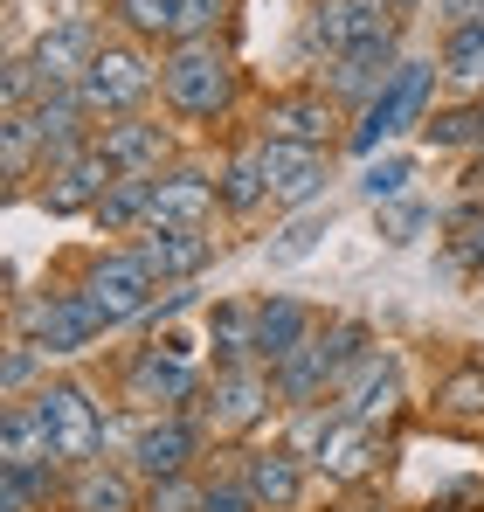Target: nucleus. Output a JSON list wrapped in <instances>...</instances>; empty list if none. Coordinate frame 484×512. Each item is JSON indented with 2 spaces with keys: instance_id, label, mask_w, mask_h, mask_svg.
Segmentation results:
<instances>
[{
  "instance_id": "21",
  "label": "nucleus",
  "mask_w": 484,
  "mask_h": 512,
  "mask_svg": "<svg viewBox=\"0 0 484 512\" xmlns=\"http://www.w3.org/2000/svg\"><path fill=\"white\" fill-rule=\"evenodd\" d=\"M242 485H249L256 512H298V506H305V492H312V464L291 457L284 443H249V457H242Z\"/></svg>"
},
{
  "instance_id": "31",
  "label": "nucleus",
  "mask_w": 484,
  "mask_h": 512,
  "mask_svg": "<svg viewBox=\"0 0 484 512\" xmlns=\"http://www.w3.org/2000/svg\"><path fill=\"white\" fill-rule=\"evenodd\" d=\"M63 464H28V471H0V512H56L63 506Z\"/></svg>"
},
{
  "instance_id": "24",
  "label": "nucleus",
  "mask_w": 484,
  "mask_h": 512,
  "mask_svg": "<svg viewBox=\"0 0 484 512\" xmlns=\"http://www.w3.org/2000/svg\"><path fill=\"white\" fill-rule=\"evenodd\" d=\"M325 319L305 305V298H291V291H270L263 298V326H256V367H284L298 346L319 333Z\"/></svg>"
},
{
  "instance_id": "15",
  "label": "nucleus",
  "mask_w": 484,
  "mask_h": 512,
  "mask_svg": "<svg viewBox=\"0 0 484 512\" xmlns=\"http://www.w3.org/2000/svg\"><path fill=\"white\" fill-rule=\"evenodd\" d=\"M339 416H353V423H367V429H402L408 416V367H402V353L395 346H381L346 388H339Z\"/></svg>"
},
{
  "instance_id": "27",
  "label": "nucleus",
  "mask_w": 484,
  "mask_h": 512,
  "mask_svg": "<svg viewBox=\"0 0 484 512\" xmlns=\"http://www.w3.org/2000/svg\"><path fill=\"white\" fill-rule=\"evenodd\" d=\"M215 194H222V215H256L270 208V180H263V160H256V139H242L236 153L215 167Z\"/></svg>"
},
{
  "instance_id": "40",
  "label": "nucleus",
  "mask_w": 484,
  "mask_h": 512,
  "mask_svg": "<svg viewBox=\"0 0 484 512\" xmlns=\"http://www.w3.org/2000/svg\"><path fill=\"white\" fill-rule=\"evenodd\" d=\"M436 28L457 35V28H484V0H436Z\"/></svg>"
},
{
  "instance_id": "5",
  "label": "nucleus",
  "mask_w": 484,
  "mask_h": 512,
  "mask_svg": "<svg viewBox=\"0 0 484 512\" xmlns=\"http://www.w3.org/2000/svg\"><path fill=\"white\" fill-rule=\"evenodd\" d=\"M395 28H408V21L388 0H312V7L298 14V63L325 70V63H339V56H353V49L395 35Z\"/></svg>"
},
{
  "instance_id": "30",
  "label": "nucleus",
  "mask_w": 484,
  "mask_h": 512,
  "mask_svg": "<svg viewBox=\"0 0 484 512\" xmlns=\"http://www.w3.org/2000/svg\"><path fill=\"white\" fill-rule=\"evenodd\" d=\"M111 28L146 42V49H173V28H180V0H104Z\"/></svg>"
},
{
  "instance_id": "14",
  "label": "nucleus",
  "mask_w": 484,
  "mask_h": 512,
  "mask_svg": "<svg viewBox=\"0 0 484 512\" xmlns=\"http://www.w3.org/2000/svg\"><path fill=\"white\" fill-rule=\"evenodd\" d=\"M408 63V49H402V28L395 35H381V42H367V49H353V56H339V63H325L312 84H325V97L346 111V118H360L381 90H388V77Z\"/></svg>"
},
{
  "instance_id": "10",
  "label": "nucleus",
  "mask_w": 484,
  "mask_h": 512,
  "mask_svg": "<svg viewBox=\"0 0 484 512\" xmlns=\"http://www.w3.org/2000/svg\"><path fill=\"white\" fill-rule=\"evenodd\" d=\"M201 388H208V367H180L153 346H132L125 367H118V402L132 416H180V409L201 402Z\"/></svg>"
},
{
  "instance_id": "42",
  "label": "nucleus",
  "mask_w": 484,
  "mask_h": 512,
  "mask_svg": "<svg viewBox=\"0 0 484 512\" xmlns=\"http://www.w3.org/2000/svg\"><path fill=\"white\" fill-rule=\"evenodd\" d=\"M422 512H457V506H450V499H429V506H422Z\"/></svg>"
},
{
  "instance_id": "1",
  "label": "nucleus",
  "mask_w": 484,
  "mask_h": 512,
  "mask_svg": "<svg viewBox=\"0 0 484 512\" xmlns=\"http://www.w3.org/2000/svg\"><path fill=\"white\" fill-rule=\"evenodd\" d=\"M242 97V63L229 42H173L160 49V104L180 125H215Z\"/></svg>"
},
{
  "instance_id": "23",
  "label": "nucleus",
  "mask_w": 484,
  "mask_h": 512,
  "mask_svg": "<svg viewBox=\"0 0 484 512\" xmlns=\"http://www.w3.org/2000/svg\"><path fill=\"white\" fill-rule=\"evenodd\" d=\"M63 512H146V485L132 478V464L118 457H97L63 478Z\"/></svg>"
},
{
  "instance_id": "36",
  "label": "nucleus",
  "mask_w": 484,
  "mask_h": 512,
  "mask_svg": "<svg viewBox=\"0 0 484 512\" xmlns=\"http://www.w3.org/2000/svg\"><path fill=\"white\" fill-rule=\"evenodd\" d=\"M42 381H49V353L28 340V333H7V353H0V395L21 402V395H35Z\"/></svg>"
},
{
  "instance_id": "37",
  "label": "nucleus",
  "mask_w": 484,
  "mask_h": 512,
  "mask_svg": "<svg viewBox=\"0 0 484 512\" xmlns=\"http://www.w3.org/2000/svg\"><path fill=\"white\" fill-rule=\"evenodd\" d=\"M374 215H381V243H388V250H408V243H422V236L443 222V215H436L422 194H408V201H395V208H374Z\"/></svg>"
},
{
  "instance_id": "18",
  "label": "nucleus",
  "mask_w": 484,
  "mask_h": 512,
  "mask_svg": "<svg viewBox=\"0 0 484 512\" xmlns=\"http://www.w3.org/2000/svg\"><path fill=\"white\" fill-rule=\"evenodd\" d=\"M256 160H263V180H270V201L298 215V208H319V194H325V180H332V160H339V153L256 139Z\"/></svg>"
},
{
  "instance_id": "4",
  "label": "nucleus",
  "mask_w": 484,
  "mask_h": 512,
  "mask_svg": "<svg viewBox=\"0 0 484 512\" xmlns=\"http://www.w3.org/2000/svg\"><path fill=\"white\" fill-rule=\"evenodd\" d=\"M70 291L104 319V333H118V326H139V319L153 312V298H160L166 284L139 263V250L125 243V250H90V256H83Z\"/></svg>"
},
{
  "instance_id": "41",
  "label": "nucleus",
  "mask_w": 484,
  "mask_h": 512,
  "mask_svg": "<svg viewBox=\"0 0 484 512\" xmlns=\"http://www.w3.org/2000/svg\"><path fill=\"white\" fill-rule=\"evenodd\" d=\"M388 7H395V14H402V21H408V14H415V7H422V0H388Z\"/></svg>"
},
{
  "instance_id": "17",
  "label": "nucleus",
  "mask_w": 484,
  "mask_h": 512,
  "mask_svg": "<svg viewBox=\"0 0 484 512\" xmlns=\"http://www.w3.org/2000/svg\"><path fill=\"white\" fill-rule=\"evenodd\" d=\"M97 153L118 167V180H153V173L173 167V125H160L153 111H139V118H111L104 132H97Z\"/></svg>"
},
{
  "instance_id": "44",
  "label": "nucleus",
  "mask_w": 484,
  "mask_h": 512,
  "mask_svg": "<svg viewBox=\"0 0 484 512\" xmlns=\"http://www.w3.org/2000/svg\"><path fill=\"white\" fill-rule=\"evenodd\" d=\"M56 512H63V506H56Z\"/></svg>"
},
{
  "instance_id": "13",
  "label": "nucleus",
  "mask_w": 484,
  "mask_h": 512,
  "mask_svg": "<svg viewBox=\"0 0 484 512\" xmlns=\"http://www.w3.org/2000/svg\"><path fill=\"white\" fill-rule=\"evenodd\" d=\"M388 464H395V436H388V429H367V423H353V416H339L332 436H325V450L312 457V478L339 485V492H360V485H374Z\"/></svg>"
},
{
  "instance_id": "20",
  "label": "nucleus",
  "mask_w": 484,
  "mask_h": 512,
  "mask_svg": "<svg viewBox=\"0 0 484 512\" xmlns=\"http://www.w3.org/2000/svg\"><path fill=\"white\" fill-rule=\"evenodd\" d=\"M132 250H139V263H146L160 284H201V277L215 270L222 243H215L208 229H139Z\"/></svg>"
},
{
  "instance_id": "19",
  "label": "nucleus",
  "mask_w": 484,
  "mask_h": 512,
  "mask_svg": "<svg viewBox=\"0 0 484 512\" xmlns=\"http://www.w3.org/2000/svg\"><path fill=\"white\" fill-rule=\"evenodd\" d=\"M118 187V167L97 153V146H83L77 160H63V167L42 173V187H35V208L42 215H97V201Z\"/></svg>"
},
{
  "instance_id": "35",
  "label": "nucleus",
  "mask_w": 484,
  "mask_h": 512,
  "mask_svg": "<svg viewBox=\"0 0 484 512\" xmlns=\"http://www.w3.org/2000/svg\"><path fill=\"white\" fill-rule=\"evenodd\" d=\"M146 215H153V180H118V187L97 201V215H90V222H97L104 236H139V229H146Z\"/></svg>"
},
{
  "instance_id": "39",
  "label": "nucleus",
  "mask_w": 484,
  "mask_h": 512,
  "mask_svg": "<svg viewBox=\"0 0 484 512\" xmlns=\"http://www.w3.org/2000/svg\"><path fill=\"white\" fill-rule=\"evenodd\" d=\"M146 512H208V478H201V471H187V478L146 485Z\"/></svg>"
},
{
  "instance_id": "32",
  "label": "nucleus",
  "mask_w": 484,
  "mask_h": 512,
  "mask_svg": "<svg viewBox=\"0 0 484 512\" xmlns=\"http://www.w3.org/2000/svg\"><path fill=\"white\" fill-rule=\"evenodd\" d=\"M0 167H7V194H28V180H42V139L28 111H0Z\"/></svg>"
},
{
  "instance_id": "2",
  "label": "nucleus",
  "mask_w": 484,
  "mask_h": 512,
  "mask_svg": "<svg viewBox=\"0 0 484 512\" xmlns=\"http://www.w3.org/2000/svg\"><path fill=\"white\" fill-rule=\"evenodd\" d=\"M436 84H443L436 56H408L402 70L388 77V90L353 118V132H346V160L360 167V160H374V153H395L408 132H422L429 111H436Z\"/></svg>"
},
{
  "instance_id": "33",
  "label": "nucleus",
  "mask_w": 484,
  "mask_h": 512,
  "mask_svg": "<svg viewBox=\"0 0 484 512\" xmlns=\"http://www.w3.org/2000/svg\"><path fill=\"white\" fill-rule=\"evenodd\" d=\"M422 146L429 153H471V146H484V97H464L450 111H429Z\"/></svg>"
},
{
  "instance_id": "43",
  "label": "nucleus",
  "mask_w": 484,
  "mask_h": 512,
  "mask_svg": "<svg viewBox=\"0 0 484 512\" xmlns=\"http://www.w3.org/2000/svg\"><path fill=\"white\" fill-rule=\"evenodd\" d=\"M478 298H484V277H478Z\"/></svg>"
},
{
  "instance_id": "38",
  "label": "nucleus",
  "mask_w": 484,
  "mask_h": 512,
  "mask_svg": "<svg viewBox=\"0 0 484 512\" xmlns=\"http://www.w3.org/2000/svg\"><path fill=\"white\" fill-rule=\"evenodd\" d=\"M229 28H236V0H180L173 42H222Z\"/></svg>"
},
{
  "instance_id": "26",
  "label": "nucleus",
  "mask_w": 484,
  "mask_h": 512,
  "mask_svg": "<svg viewBox=\"0 0 484 512\" xmlns=\"http://www.w3.org/2000/svg\"><path fill=\"white\" fill-rule=\"evenodd\" d=\"M415 180H422V153H408V146L374 153V160L353 167V201H367V208H395V201L415 194Z\"/></svg>"
},
{
  "instance_id": "34",
  "label": "nucleus",
  "mask_w": 484,
  "mask_h": 512,
  "mask_svg": "<svg viewBox=\"0 0 484 512\" xmlns=\"http://www.w3.org/2000/svg\"><path fill=\"white\" fill-rule=\"evenodd\" d=\"M436 70H443V84L457 90V97H484V28H457V35H443Z\"/></svg>"
},
{
  "instance_id": "6",
  "label": "nucleus",
  "mask_w": 484,
  "mask_h": 512,
  "mask_svg": "<svg viewBox=\"0 0 484 512\" xmlns=\"http://www.w3.org/2000/svg\"><path fill=\"white\" fill-rule=\"evenodd\" d=\"M83 104L97 111V125H111V118H139L146 111V97L160 90V56L146 49V42H132V35H111L104 49H97V63H90V77H83Z\"/></svg>"
},
{
  "instance_id": "25",
  "label": "nucleus",
  "mask_w": 484,
  "mask_h": 512,
  "mask_svg": "<svg viewBox=\"0 0 484 512\" xmlns=\"http://www.w3.org/2000/svg\"><path fill=\"white\" fill-rule=\"evenodd\" d=\"M208 326V360L215 367H249L256 360V326H263V298H215L201 312Z\"/></svg>"
},
{
  "instance_id": "22",
  "label": "nucleus",
  "mask_w": 484,
  "mask_h": 512,
  "mask_svg": "<svg viewBox=\"0 0 484 512\" xmlns=\"http://www.w3.org/2000/svg\"><path fill=\"white\" fill-rule=\"evenodd\" d=\"M429 416L436 429H457V436H484V353H457L436 388H429Z\"/></svg>"
},
{
  "instance_id": "28",
  "label": "nucleus",
  "mask_w": 484,
  "mask_h": 512,
  "mask_svg": "<svg viewBox=\"0 0 484 512\" xmlns=\"http://www.w3.org/2000/svg\"><path fill=\"white\" fill-rule=\"evenodd\" d=\"M28 464H56V450H49V429L35 416V402L21 395L0 409V471H28Z\"/></svg>"
},
{
  "instance_id": "16",
  "label": "nucleus",
  "mask_w": 484,
  "mask_h": 512,
  "mask_svg": "<svg viewBox=\"0 0 484 512\" xmlns=\"http://www.w3.org/2000/svg\"><path fill=\"white\" fill-rule=\"evenodd\" d=\"M222 215V194H215V173L194 167V160H173L166 173H153V215L146 229H208Z\"/></svg>"
},
{
  "instance_id": "12",
  "label": "nucleus",
  "mask_w": 484,
  "mask_h": 512,
  "mask_svg": "<svg viewBox=\"0 0 484 512\" xmlns=\"http://www.w3.org/2000/svg\"><path fill=\"white\" fill-rule=\"evenodd\" d=\"M104 42H111V35L97 28V14H56V21L28 42L42 90H77L83 77H90V63H97V49H104Z\"/></svg>"
},
{
  "instance_id": "8",
  "label": "nucleus",
  "mask_w": 484,
  "mask_h": 512,
  "mask_svg": "<svg viewBox=\"0 0 484 512\" xmlns=\"http://www.w3.org/2000/svg\"><path fill=\"white\" fill-rule=\"evenodd\" d=\"M194 416L208 423L215 443H249L270 416H284L270 367H256V360H249V367H215V381H208L201 402H194Z\"/></svg>"
},
{
  "instance_id": "29",
  "label": "nucleus",
  "mask_w": 484,
  "mask_h": 512,
  "mask_svg": "<svg viewBox=\"0 0 484 512\" xmlns=\"http://www.w3.org/2000/svg\"><path fill=\"white\" fill-rule=\"evenodd\" d=\"M332 222H339V208L332 201H319V208H298L277 236H270V250H263V263L270 270H291V263H305V256L325 250V236H332Z\"/></svg>"
},
{
  "instance_id": "7",
  "label": "nucleus",
  "mask_w": 484,
  "mask_h": 512,
  "mask_svg": "<svg viewBox=\"0 0 484 512\" xmlns=\"http://www.w3.org/2000/svg\"><path fill=\"white\" fill-rule=\"evenodd\" d=\"M346 132H353V118L325 97V84L270 90V97L256 104V139H270V146H319V153H346Z\"/></svg>"
},
{
  "instance_id": "3",
  "label": "nucleus",
  "mask_w": 484,
  "mask_h": 512,
  "mask_svg": "<svg viewBox=\"0 0 484 512\" xmlns=\"http://www.w3.org/2000/svg\"><path fill=\"white\" fill-rule=\"evenodd\" d=\"M28 402H35V416H42V429H49V450H56L63 471H83V464H97V457L111 450V409L97 402L90 381L49 374Z\"/></svg>"
},
{
  "instance_id": "11",
  "label": "nucleus",
  "mask_w": 484,
  "mask_h": 512,
  "mask_svg": "<svg viewBox=\"0 0 484 512\" xmlns=\"http://www.w3.org/2000/svg\"><path fill=\"white\" fill-rule=\"evenodd\" d=\"M14 333H28L49 360H77V353H90V346L104 340V319L63 284V291H49V298H21V305H14Z\"/></svg>"
},
{
  "instance_id": "9",
  "label": "nucleus",
  "mask_w": 484,
  "mask_h": 512,
  "mask_svg": "<svg viewBox=\"0 0 484 512\" xmlns=\"http://www.w3.org/2000/svg\"><path fill=\"white\" fill-rule=\"evenodd\" d=\"M208 443H215V436H208V423H201L194 409H180V416H139L132 436H125V464H132L139 485H166V478L201 471Z\"/></svg>"
}]
</instances>
